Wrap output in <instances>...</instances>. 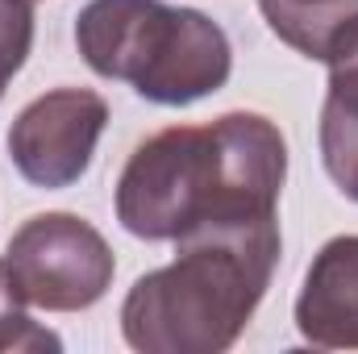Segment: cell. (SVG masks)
<instances>
[{
    "instance_id": "1",
    "label": "cell",
    "mask_w": 358,
    "mask_h": 354,
    "mask_svg": "<svg viewBox=\"0 0 358 354\" xmlns=\"http://www.w3.org/2000/svg\"><path fill=\"white\" fill-rule=\"evenodd\" d=\"M287 142L263 113H225L146 138L117 179V221L146 242H176L196 225L279 217Z\"/></svg>"
},
{
    "instance_id": "2",
    "label": "cell",
    "mask_w": 358,
    "mask_h": 354,
    "mask_svg": "<svg viewBox=\"0 0 358 354\" xmlns=\"http://www.w3.org/2000/svg\"><path fill=\"white\" fill-rule=\"evenodd\" d=\"M279 217L196 225L176 263L146 271L121 300V334L142 354H221L263 304L279 263Z\"/></svg>"
},
{
    "instance_id": "3",
    "label": "cell",
    "mask_w": 358,
    "mask_h": 354,
    "mask_svg": "<svg viewBox=\"0 0 358 354\" xmlns=\"http://www.w3.org/2000/svg\"><path fill=\"white\" fill-rule=\"evenodd\" d=\"M76 46L96 76L121 80L163 108L221 92L234 71L225 29L200 8L163 0H88L76 17Z\"/></svg>"
},
{
    "instance_id": "4",
    "label": "cell",
    "mask_w": 358,
    "mask_h": 354,
    "mask_svg": "<svg viewBox=\"0 0 358 354\" xmlns=\"http://www.w3.org/2000/svg\"><path fill=\"white\" fill-rule=\"evenodd\" d=\"M25 304L46 313L92 309L117 275L113 246L104 234L76 213H38L29 217L4 250Z\"/></svg>"
},
{
    "instance_id": "5",
    "label": "cell",
    "mask_w": 358,
    "mask_h": 354,
    "mask_svg": "<svg viewBox=\"0 0 358 354\" xmlns=\"http://www.w3.org/2000/svg\"><path fill=\"white\" fill-rule=\"evenodd\" d=\"M108 104L92 88H55L29 100L8 125V159L34 187L59 192L88 176Z\"/></svg>"
},
{
    "instance_id": "6",
    "label": "cell",
    "mask_w": 358,
    "mask_h": 354,
    "mask_svg": "<svg viewBox=\"0 0 358 354\" xmlns=\"http://www.w3.org/2000/svg\"><path fill=\"white\" fill-rule=\"evenodd\" d=\"M296 330L317 351H358V234L329 238L304 271Z\"/></svg>"
},
{
    "instance_id": "7",
    "label": "cell",
    "mask_w": 358,
    "mask_h": 354,
    "mask_svg": "<svg viewBox=\"0 0 358 354\" xmlns=\"http://www.w3.org/2000/svg\"><path fill=\"white\" fill-rule=\"evenodd\" d=\"M329 88L321 104V163L338 192L358 204V13L329 50Z\"/></svg>"
},
{
    "instance_id": "8",
    "label": "cell",
    "mask_w": 358,
    "mask_h": 354,
    "mask_svg": "<svg viewBox=\"0 0 358 354\" xmlns=\"http://www.w3.org/2000/svg\"><path fill=\"white\" fill-rule=\"evenodd\" d=\"M259 8L279 42H287L304 59L325 63L338 34L358 13V0H259Z\"/></svg>"
},
{
    "instance_id": "9",
    "label": "cell",
    "mask_w": 358,
    "mask_h": 354,
    "mask_svg": "<svg viewBox=\"0 0 358 354\" xmlns=\"http://www.w3.org/2000/svg\"><path fill=\"white\" fill-rule=\"evenodd\" d=\"M25 296L13 279L8 263L0 259V354H34V351H59V334H50L46 325H38L25 313Z\"/></svg>"
},
{
    "instance_id": "10",
    "label": "cell",
    "mask_w": 358,
    "mask_h": 354,
    "mask_svg": "<svg viewBox=\"0 0 358 354\" xmlns=\"http://www.w3.org/2000/svg\"><path fill=\"white\" fill-rule=\"evenodd\" d=\"M34 50V13L29 0H0V96Z\"/></svg>"
},
{
    "instance_id": "11",
    "label": "cell",
    "mask_w": 358,
    "mask_h": 354,
    "mask_svg": "<svg viewBox=\"0 0 358 354\" xmlns=\"http://www.w3.org/2000/svg\"><path fill=\"white\" fill-rule=\"evenodd\" d=\"M29 4H34V0H29Z\"/></svg>"
}]
</instances>
